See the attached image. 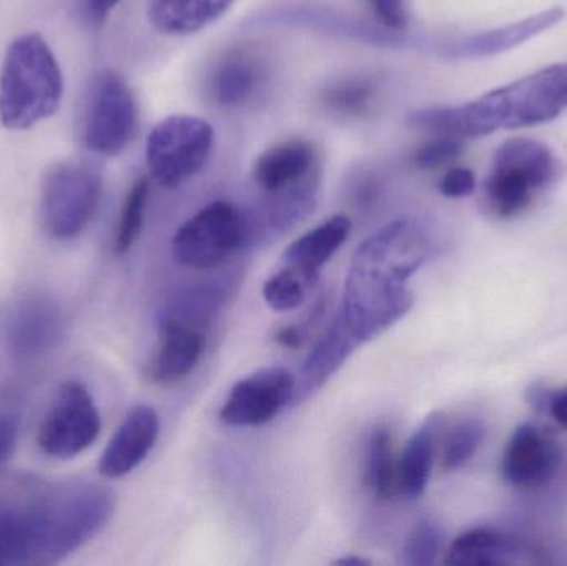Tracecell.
<instances>
[{
    "instance_id": "1",
    "label": "cell",
    "mask_w": 567,
    "mask_h": 566,
    "mask_svg": "<svg viewBox=\"0 0 567 566\" xmlns=\"http://www.w3.org/2000/svg\"><path fill=\"white\" fill-rule=\"evenodd\" d=\"M429 258L413 219L399 218L360 243L343 286L339 318L360 344L372 341L415 305L409 281Z\"/></svg>"
},
{
    "instance_id": "2",
    "label": "cell",
    "mask_w": 567,
    "mask_h": 566,
    "mask_svg": "<svg viewBox=\"0 0 567 566\" xmlns=\"http://www.w3.org/2000/svg\"><path fill=\"white\" fill-rule=\"evenodd\" d=\"M100 521L80 481L0 495V566L59 564L99 534Z\"/></svg>"
},
{
    "instance_id": "3",
    "label": "cell",
    "mask_w": 567,
    "mask_h": 566,
    "mask_svg": "<svg viewBox=\"0 0 567 566\" xmlns=\"http://www.w3.org/2000/svg\"><path fill=\"white\" fill-rule=\"evenodd\" d=\"M567 109V63L546 66L458 106L413 112L409 125L466 140L551 122Z\"/></svg>"
},
{
    "instance_id": "4",
    "label": "cell",
    "mask_w": 567,
    "mask_h": 566,
    "mask_svg": "<svg viewBox=\"0 0 567 566\" xmlns=\"http://www.w3.org/2000/svg\"><path fill=\"white\" fill-rule=\"evenodd\" d=\"M62 96V70L49 43L37 33L17 37L0 72V123L13 132L32 128L55 115Z\"/></svg>"
},
{
    "instance_id": "5",
    "label": "cell",
    "mask_w": 567,
    "mask_h": 566,
    "mask_svg": "<svg viewBox=\"0 0 567 566\" xmlns=\"http://www.w3.org/2000/svg\"><path fill=\"white\" fill-rule=\"evenodd\" d=\"M558 163L548 146L536 140L509 138L493 159L485 183L489 212L498 218H513L532 205L539 189L551 185Z\"/></svg>"
},
{
    "instance_id": "6",
    "label": "cell",
    "mask_w": 567,
    "mask_h": 566,
    "mask_svg": "<svg viewBox=\"0 0 567 566\" xmlns=\"http://www.w3.org/2000/svg\"><path fill=\"white\" fill-rule=\"evenodd\" d=\"M102 176L82 163H56L47 172L40 193V215L52 238H76L99 212Z\"/></svg>"
},
{
    "instance_id": "7",
    "label": "cell",
    "mask_w": 567,
    "mask_h": 566,
    "mask_svg": "<svg viewBox=\"0 0 567 566\" xmlns=\"http://www.w3.org/2000/svg\"><path fill=\"white\" fill-rule=\"evenodd\" d=\"M213 145L215 130L206 120L193 115L168 116L146 140L150 176L165 188H178L202 172Z\"/></svg>"
},
{
    "instance_id": "8",
    "label": "cell",
    "mask_w": 567,
    "mask_h": 566,
    "mask_svg": "<svg viewBox=\"0 0 567 566\" xmlns=\"http://www.w3.org/2000/svg\"><path fill=\"white\" fill-rule=\"evenodd\" d=\"M248 235L245 215L231 203L215 202L199 209L176 231L173 258L185 268H215L231 258Z\"/></svg>"
},
{
    "instance_id": "9",
    "label": "cell",
    "mask_w": 567,
    "mask_h": 566,
    "mask_svg": "<svg viewBox=\"0 0 567 566\" xmlns=\"http://www.w3.org/2000/svg\"><path fill=\"white\" fill-rule=\"evenodd\" d=\"M138 109L128 83L113 70H103L90 85L83 113L82 138L86 148L116 156L132 143Z\"/></svg>"
},
{
    "instance_id": "10",
    "label": "cell",
    "mask_w": 567,
    "mask_h": 566,
    "mask_svg": "<svg viewBox=\"0 0 567 566\" xmlns=\"http://www.w3.org/2000/svg\"><path fill=\"white\" fill-rule=\"evenodd\" d=\"M102 419L89 389L65 382L56 391L39 429V445L53 459H70L95 444Z\"/></svg>"
},
{
    "instance_id": "11",
    "label": "cell",
    "mask_w": 567,
    "mask_h": 566,
    "mask_svg": "<svg viewBox=\"0 0 567 566\" xmlns=\"http://www.w3.org/2000/svg\"><path fill=\"white\" fill-rule=\"evenodd\" d=\"M296 398V375L282 368H268L241 379L229 392L221 421L231 428H261Z\"/></svg>"
},
{
    "instance_id": "12",
    "label": "cell",
    "mask_w": 567,
    "mask_h": 566,
    "mask_svg": "<svg viewBox=\"0 0 567 566\" xmlns=\"http://www.w3.org/2000/svg\"><path fill=\"white\" fill-rule=\"evenodd\" d=\"M62 306L45 292H29L13 302L7 321L10 351L23 361L52 352L65 336Z\"/></svg>"
},
{
    "instance_id": "13",
    "label": "cell",
    "mask_w": 567,
    "mask_h": 566,
    "mask_svg": "<svg viewBox=\"0 0 567 566\" xmlns=\"http://www.w3.org/2000/svg\"><path fill=\"white\" fill-rule=\"evenodd\" d=\"M558 442L533 424H523L513 432L502 459V475L516 488H539L555 478L561 465Z\"/></svg>"
},
{
    "instance_id": "14",
    "label": "cell",
    "mask_w": 567,
    "mask_h": 566,
    "mask_svg": "<svg viewBox=\"0 0 567 566\" xmlns=\"http://www.w3.org/2000/svg\"><path fill=\"white\" fill-rule=\"evenodd\" d=\"M205 328L185 319L163 316L159 342L150 362L156 384H176L192 374L205 351Z\"/></svg>"
},
{
    "instance_id": "15",
    "label": "cell",
    "mask_w": 567,
    "mask_h": 566,
    "mask_svg": "<svg viewBox=\"0 0 567 566\" xmlns=\"http://www.w3.org/2000/svg\"><path fill=\"white\" fill-rule=\"evenodd\" d=\"M159 434V418L150 405H135L116 429L100 457V474L122 478L135 471L155 447Z\"/></svg>"
},
{
    "instance_id": "16",
    "label": "cell",
    "mask_w": 567,
    "mask_h": 566,
    "mask_svg": "<svg viewBox=\"0 0 567 566\" xmlns=\"http://www.w3.org/2000/svg\"><path fill=\"white\" fill-rule=\"evenodd\" d=\"M360 346L362 344L343 325L342 319L336 316L326 335L313 346L312 351L302 362L299 375H296L293 404L306 401L313 392L319 391Z\"/></svg>"
},
{
    "instance_id": "17",
    "label": "cell",
    "mask_w": 567,
    "mask_h": 566,
    "mask_svg": "<svg viewBox=\"0 0 567 566\" xmlns=\"http://www.w3.org/2000/svg\"><path fill=\"white\" fill-rule=\"evenodd\" d=\"M352 231L349 216L333 215L322 225L297 238L282 255L284 268L297 272L307 285L319 278L320 269L339 251Z\"/></svg>"
},
{
    "instance_id": "18",
    "label": "cell",
    "mask_w": 567,
    "mask_h": 566,
    "mask_svg": "<svg viewBox=\"0 0 567 566\" xmlns=\"http://www.w3.org/2000/svg\"><path fill=\"white\" fill-rule=\"evenodd\" d=\"M563 17H565V12L555 7V9H548L545 12L536 13V16L518 20V22L509 23V25L486 30V32L460 40L450 47L449 53L453 56H463V59L498 55V53L508 52L545 30L558 25Z\"/></svg>"
},
{
    "instance_id": "19",
    "label": "cell",
    "mask_w": 567,
    "mask_h": 566,
    "mask_svg": "<svg viewBox=\"0 0 567 566\" xmlns=\"http://www.w3.org/2000/svg\"><path fill=\"white\" fill-rule=\"evenodd\" d=\"M316 150L303 140H289L266 150L255 165V179L269 196L303 182L316 169Z\"/></svg>"
},
{
    "instance_id": "20",
    "label": "cell",
    "mask_w": 567,
    "mask_h": 566,
    "mask_svg": "<svg viewBox=\"0 0 567 566\" xmlns=\"http://www.w3.org/2000/svg\"><path fill=\"white\" fill-rule=\"evenodd\" d=\"M440 425V414H432L406 442L402 457L396 462V494L406 498H419L425 494L435 462Z\"/></svg>"
},
{
    "instance_id": "21",
    "label": "cell",
    "mask_w": 567,
    "mask_h": 566,
    "mask_svg": "<svg viewBox=\"0 0 567 566\" xmlns=\"http://www.w3.org/2000/svg\"><path fill=\"white\" fill-rule=\"evenodd\" d=\"M235 0H150L152 25L165 35H192L221 19Z\"/></svg>"
},
{
    "instance_id": "22",
    "label": "cell",
    "mask_w": 567,
    "mask_h": 566,
    "mask_svg": "<svg viewBox=\"0 0 567 566\" xmlns=\"http://www.w3.org/2000/svg\"><path fill=\"white\" fill-rule=\"evenodd\" d=\"M523 554L518 538L488 528H475L460 535L450 545L445 564L455 566L512 565Z\"/></svg>"
},
{
    "instance_id": "23",
    "label": "cell",
    "mask_w": 567,
    "mask_h": 566,
    "mask_svg": "<svg viewBox=\"0 0 567 566\" xmlns=\"http://www.w3.org/2000/svg\"><path fill=\"white\" fill-rule=\"evenodd\" d=\"M258 76V66L249 56H228L213 75V96L223 106L241 105L255 92Z\"/></svg>"
},
{
    "instance_id": "24",
    "label": "cell",
    "mask_w": 567,
    "mask_h": 566,
    "mask_svg": "<svg viewBox=\"0 0 567 566\" xmlns=\"http://www.w3.org/2000/svg\"><path fill=\"white\" fill-rule=\"evenodd\" d=\"M365 485L380 501L396 494V462L393 457L392 435L377 428L370 435L365 452Z\"/></svg>"
},
{
    "instance_id": "25",
    "label": "cell",
    "mask_w": 567,
    "mask_h": 566,
    "mask_svg": "<svg viewBox=\"0 0 567 566\" xmlns=\"http://www.w3.org/2000/svg\"><path fill=\"white\" fill-rule=\"evenodd\" d=\"M317 192H319V178L313 172L303 182L284 189L278 195H272L268 213L271 228L278 233L287 231L300 219L306 218L316 205Z\"/></svg>"
},
{
    "instance_id": "26",
    "label": "cell",
    "mask_w": 567,
    "mask_h": 566,
    "mask_svg": "<svg viewBox=\"0 0 567 566\" xmlns=\"http://www.w3.org/2000/svg\"><path fill=\"white\" fill-rule=\"evenodd\" d=\"M486 429L478 419H466L446 432L442 445V467L446 472L465 467L482 445Z\"/></svg>"
},
{
    "instance_id": "27",
    "label": "cell",
    "mask_w": 567,
    "mask_h": 566,
    "mask_svg": "<svg viewBox=\"0 0 567 566\" xmlns=\"http://www.w3.org/2000/svg\"><path fill=\"white\" fill-rule=\"evenodd\" d=\"M150 196V178L143 176L130 189L120 213L118 225L115 233V253L126 255L140 238L145 219L146 203Z\"/></svg>"
},
{
    "instance_id": "28",
    "label": "cell",
    "mask_w": 567,
    "mask_h": 566,
    "mask_svg": "<svg viewBox=\"0 0 567 566\" xmlns=\"http://www.w3.org/2000/svg\"><path fill=\"white\" fill-rule=\"evenodd\" d=\"M309 288L310 286L297 272L282 268L266 281L262 296L272 311L287 312L302 305Z\"/></svg>"
},
{
    "instance_id": "29",
    "label": "cell",
    "mask_w": 567,
    "mask_h": 566,
    "mask_svg": "<svg viewBox=\"0 0 567 566\" xmlns=\"http://www.w3.org/2000/svg\"><path fill=\"white\" fill-rule=\"evenodd\" d=\"M442 550V531L432 521H422L413 527L402 550V564L430 566L435 564Z\"/></svg>"
},
{
    "instance_id": "30",
    "label": "cell",
    "mask_w": 567,
    "mask_h": 566,
    "mask_svg": "<svg viewBox=\"0 0 567 566\" xmlns=\"http://www.w3.org/2000/svg\"><path fill=\"white\" fill-rule=\"evenodd\" d=\"M372 96L373 89L369 83L350 80L332 86L323 96V102L339 115L359 116L369 109Z\"/></svg>"
},
{
    "instance_id": "31",
    "label": "cell",
    "mask_w": 567,
    "mask_h": 566,
    "mask_svg": "<svg viewBox=\"0 0 567 566\" xmlns=\"http://www.w3.org/2000/svg\"><path fill=\"white\" fill-rule=\"evenodd\" d=\"M528 404L542 414H548L559 428L567 431V385L549 388L536 382L528 392Z\"/></svg>"
},
{
    "instance_id": "32",
    "label": "cell",
    "mask_w": 567,
    "mask_h": 566,
    "mask_svg": "<svg viewBox=\"0 0 567 566\" xmlns=\"http://www.w3.org/2000/svg\"><path fill=\"white\" fill-rule=\"evenodd\" d=\"M463 152L462 140L439 136L416 150L413 163L420 169H436L460 158Z\"/></svg>"
},
{
    "instance_id": "33",
    "label": "cell",
    "mask_w": 567,
    "mask_h": 566,
    "mask_svg": "<svg viewBox=\"0 0 567 566\" xmlns=\"http://www.w3.org/2000/svg\"><path fill=\"white\" fill-rule=\"evenodd\" d=\"M439 189L446 198H466L476 189L475 173L462 166L449 169L440 179Z\"/></svg>"
},
{
    "instance_id": "34",
    "label": "cell",
    "mask_w": 567,
    "mask_h": 566,
    "mask_svg": "<svg viewBox=\"0 0 567 566\" xmlns=\"http://www.w3.org/2000/svg\"><path fill=\"white\" fill-rule=\"evenodd\" d=\"M373 13L383 27L390 30L406 29L409 16H406L405 0H370Z\"/></svg>"
},
{
    "instance_id": "35",
    "label": "cell",
    "mask_w": 567,
    "mask_h": 566,
    "mask_svg": "<svg viewBox=\"0 0 567 566\" xmlns=\"http://www.w3.org/2000/svg\"><path fill=\"white\" fill-rule=\"evenodd\" d=\"M19 441V418L13 412L0 411V465L13 455Z\"/></svg>"
},
{
    "instance_id": "36",
    "label": "cell",
    "mask_w": 567,
    "mask_h": 566,
    "mask_svg": "<svg viewBox=\"0 0 567 566\" xmlns=\"http://www.w3.org/2000/svg\"><path fill=\"white\" fill-rule=\"evenodd\" d=\"M276 342L286 349H299L306 342V331L300 326H284L276 335Z\"/></svg>"
},
{
    "instance_id": "37",
    "label": "cell",
    "mask_w": 567,
    "mask_h": 566,
    "mask_svg": "<svg viewBox=\"0 0 567 566\" xmlns=\"http://www.w3.org/2000/svg\"><path fill=\"white\" fill-rule=\"evenodd\" d=\"M118 2L120 0H90V17H92L96 23L103 22V20L106 19V16L115 9L116 3Z\"/></svg>"
},
{
    "instance_id": "38",
    "label": "cell",
    "mask_w": 567,
    "mask_h": 566,
    "mask_svg": "<svg viewBox=\"0 0 567 566\" xmlns=\"http://www.w3.org/2000/svg\"><path fill=\"white\" fill-rule=\"evenodd\" d=\"M336 565L365 566V565H370V562L365 560V558L343 557V558H339V560H336Z\"/></svg>"
}]
</instances>
